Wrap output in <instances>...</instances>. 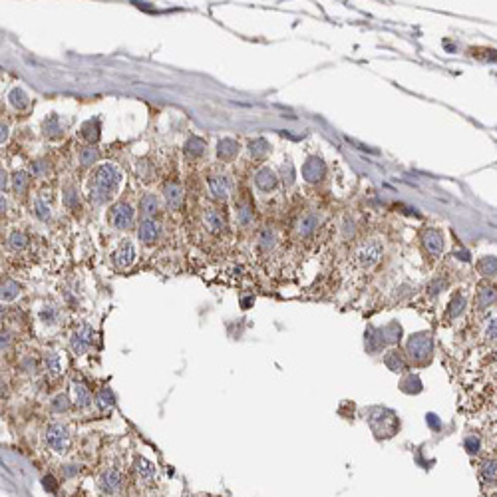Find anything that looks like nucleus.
<instances>
[{
	"label": "nucleus",
	"instance_id": "39",
	"mask_svg": "<svg viewBox=\"0 0 497 497\" xmlns=\"http://www.w3.org/2000/svg\"><path fill=\"white\" fill-rule=\"evenodd\" d=\"M68 396L66 394H60V396H56L54 398V402H52V410H56V412H64V410H68Z\"/></svg>",
	"mask_w": 497,
	"mask_h": 497
},
{
	"label": "nucleus",
	"instance_id": "23",
	"mask_svg": "<svg viewBox=\"0 0 497 497\" xmlns=\"http://www.w3.org/2000/svg\"><path fill=\"white\" fill-rule=\"evenodd\" d=\"M82 136L88 140V142H97V138H100V121H95V119H90V121H86L84 123V127H82Z\"/></svg>",
	"mask_w": 497,
	"mask_h": 497
},
{
	"label": "nucleus",
	"instance_id": "3",
	"mask_svg": "<svg viewBox=\"0 0 497 497\" xmlns=\"http://www.w3.org/2000/svg\"><path fill=\"white\" fill-rule=\"evenodd\" d=\"M408 354L414 362H426L432 356V336L427 332H420L410 336L408 340Z\"/></svg>",
	"mask_w": 497,
	"mask_h": 497
},
{
	"label": "nucleus",
	"instance_id": "45",
	"mask_svg": "<svg viewBox=\"0 0 497 497\" xmlns=\"http://www.w3.org/2000/svg\"><path fill=\"white\" fill-rule=\"evenodd\" d=\"M32 171H34L36 175H44V173L48 171V163L46 161H36L34 167H32Z\"/></svg>",
	"mask_w": 497,
	"mask_h": 497
},
{
	"label": "nucleus",
	"instance_id": "49",
	"mask_svg": "<svg viewBox=\"0 0 497 497\" xmlns=\"http://www.w3.org/2000/svg\"><path fill=\"white\" fill-rule=\"evenodd\" d=\"M6 185H8V173H6V169L0 167V191L4 189Z\"/></svg>",
	"mask_w": 497,
	"mask_h": 497
},
{
	"label": "nucleus",
	"instance_id": "43",
	"mask_svg": "<svg viewBox=\"0 0 497 497\" xmlns=\"http://www.w3.org/2000/svg\"><path fill=\"white\" fill-rule=\"evenodd\" d=\"M42 481H44V487H46L48 491H52V493H54V491L58 489V483L54 481V477H52V475H46Z\"/></svg>",
	"mask_w": 497,
	"mask_h": 497
},
{
	"label": "nucleus",
	"instance_id": "16",
	"mask_svg": "<svg viewBox=\"0 0 497 497\" xmlns=\"http://www.w3.org/2000/svg\"><path fill=\"white\" fill-rule=\"evenodd\" d=\"M424 243H426V249L434 255H440L444 251V237L440 231L436 229H427L424 233Z\"/></svg>",
	"mask_w": 497,
	"mask_h": 497
},
{
	"label": "nucleus",
	"instance_id": "12",
	"mask_svg": "<svg viewBox=\"0 0 497 497\" xmlns=\"http://www.w3.org/2000/svg\"><path fill=\"white\" fill-rule=\"evenodd\" d=\"M163 195H165L167 207H169L171 211H175V209L181 207V203H183V191H181V185H179V183H175V181L167 183L165 187H163Z\"/></svg>",
	"mask_w": 497,
	"mask_h": 497
},
{
	"label": "nucleus",
	"instance_id": "17",
	"mask_svg": "<svg viewBox=\"0 0 497 497\" xmlns=\"http://www.w3.org/2000/svg\"><path fill=\"white\" fill-rule=\"evenodd\" d=\"M237 153H239V143L235 142V140L225 138V140H221V142L217 143V155H219V159L229 161V159H233Z\"/></svg>",
	"mask_w": 497,
	"mask_h": 497
},
{
	"label": "nucleus",
	"instance_id": "42",
	"mask_svg": "<svg viewBox=\"0 0 497 497\" xmlns=\"http://www.w3.org/2000/svg\"><path fill=\"white\" fill-rule=\"evenodd\" d=\"M10 136V129H8V123L0 119V143H4Z\"/></svg>",
	"mask_w": 497,
	"mask_h": 497
},
{
	"label": "nucleus",
	"instance_id": "27",
	"mask_svg": "<svg viewBox=\"0 0 497 497\" xmlns=\"http://www.w3.org/2000/svg\"><path fill=\"white\" fill-rule=\"evenodd\" d=\"M463 308H466V299H463L461 294H455V296L450 301V307H448V316H450V318L459 316V314L463 312Z\"/></svg>",
	"mask_w": 497,
	"mask_h": 497
},
{
	"label": "nucleus",
	"instance_id": "18",
	"mask_svg": "<svg viewBox=\"0 0 497 497\" xmlns=\"http://www.w3.org/2000/svg\"><path fill=\"white\" fill-rule=\"evenodd\" d=\"M20 294V284L12 279H6L4 283H0V301L2 303H12L16 301Z\"/></svg>",
	"mask_w": 497,
	"mask_h": 497
},
{
	"label": "nucleus",
	"instance_id": "38",
	"mask_svg": "<svg viewBox=\"0 0 497 497\" xmlns=\"http://www.w3.org/2000/svg\"><path fill=\"white\" fill-rule=\"evenodd\" d=\"M249 149H251V153L255 157H262V155L269 153V143L264 142V140H257V142H251Z\"/></svg>",
	"mask_w": 497,
	"mask_h": 497
},
{
	"label": "nucleus",
	"instance_id": "40",
	"mask_svg": "<svg viewBox=\"0 0 497 497\" xmlns=\"http://www.w3.org/2000/svg\"><path fill=\"white\" fill-rule=\"evenodd\" d=\"M251 219H253L251 207H249V205H243V207L239 209V221H241L243 225H247V223H251Z\"/></svg>",
	"mask_w": 497,
	"mask_h": 497
},
{
	"label": "nucleus",
	"instance_id": "50",
	"mask_svg": "<svg viewBox=\"0 0 497 497\" xmlns=\"http://www.w3.org/2000/svg\"><path fill=\"white\" fill-rule=\"evenodd\" d=\"M8 211V201H6V197L0 193V215H6Z\"/></svg>",
	"mask_w": 497,
	"mask_h": 497
},
{
	"label": "nucleus",
	"instance_id": "1",
	"mask_svg": "<svg viewBox=\"0 0 497 497\" xmlns=\"http://www.w3.org/2000/svg\"><path fill=\"white\" fill-rule=\"evenodd\" d=\"M121 183V171L118 165L114 163H102L92 171L90 175V183H88V191H90V199L102 205L108 203L116 197Z\"/></svg>",
	"mask_w": 497,
	"mask_h": 497
},
{
	"label": "nucleus",
	"instance_id": "34",
	"mask_svg": "<svg viewBox=\"0 0 497 497\" xmlns=\"http://www.w3.org/2000/svg\"><path fill=\"white\" fill-rule=\"evenodd\" d=\"M259 243L262 249H273L275 247V243H277V237H275V231H271V229H262L259 235Z\"/></svg>",
	"mask_w": 497,
	"mask_h": 497
},
{
	"label": "nucleus",
	"instance_id": "31",
	"mask_svg": "<svg viewBox=\"0 0 497 497\" xmlns=\"http://www.w3.org/2000/svg\"><path fill=\"white\" fill-rule=\"evenodd\" d=\"M60 129H62V127H60L58 116H56V114H50V116L44 119V134L52 138V136H58V134H60Z\"/></svg>",
	"mask_w": 497,
	"mask_h": 497
},
{
	"label": "nucleus",
	"instance_id": "21",
	"mask_svg": "<svg viewBox=\"0 0 497 497\" xmlns=\"http://www.w3.org/2000/svg\"><path fill=\"white\" fill-rule=\"evenodd\" d=\"M384 364L392 370V372H402L406 370V360L400 350H390L388 354L384 356Z\"/></svg>",
	"mask_w": 497,
	"mask_h": 497
},
{
	"label": "nucleus",
	"instance_id": "10",
	"mask_svg": "<svg viewBox=\"0 0 497 497\" xmlns=\"http://www.w3.org/2000/svg\"><path fill=\"white\" fill-rule=\"evenodd\" d=\"M159 233H161L159 223H155L153 219H143L142 225H140V231H138V237H140V241L145 243V245H151V243L157 241Z\"/></svg>",
	"mask_w": 497,
	"mask_h": 497
},
{
	"label": "nucleus",
	"instance_id": "5",
	"mask_svg": "<svg viewBox=\"0 0 497 497\" xmlns=\"http://www.w3.org/2000/svg\"><path fill=\"white\" fill-rule=\"evenodd\" d=\"M382 253H384V247L380 243L378 239H372L368 241L366 245L360 247L358 255H356V260L362 269H372L374 264H378V260L382 259Z\"/></svg>",
	"mask_w": 497,
	"mask_h": 497
},
{
	"label": "nucleus",
	"instance_id": "19",
	"mask_svg": "<svg viewBox=\"0 0 497 497\" xmlns=\"http://www.w3.org/2000/svg\"><path fill=\"white\" fill-rule=\"evenodd\" d=\"M8 104L14 108V110H26L28 106H30V97L28 94L24 92L22 88H12L10 90V94H8Z\"/></svg>",
	"mask_w": 497,
	"mask_h": 497
},
{
	"label": "nucleus",
	"instance_id": "52",
	"mask_svg": "<svg viewBox=\"0 0 497 497\" xmlns=\"http://www.w3.org/2000/svg\"><path fill=\"white\" fill-rule=\"evenodd\" d=\"M4 394H6V386L0 382V396H4Z\"/></svg>",
	"mask_w": 497,
	"mask_h": 497
},
{
	"label": "nucleus",
	"instance_id": "53",
	"mask_svg": "<svg viewBox=\"0 0 497 497\" xmlns=\"http://www.w3.org/2000/svg\"><path fill=\"white\" fill-rule=\"evenodd\" d=\"M2 314H4V308L0 307V316H2Z\"/></svg>",
	"mask_w": 497,
	"mask_h": 497
},
{
	"label": "nucleus",
	"instance_id": "35",
	"mask_svg": "<svg viewBox=\"0 0 497 497\" xmlns=\"http://www.w3.org/2000/svg\"><path fill=\"white\" fill-rule=\"evenodd\" d=\"M40 320L46 322V324H54L58 320V308L52 307V305H46L40 310Z\"/></svg>",
	"mask_w": 497,
	"mask_h": 497
},
{
	"label": "nucleus",
	"instance_id": "9",
	"mask_svg": "<svg viewBox=\"0 0 497 497\" xmlns=\"http://www.w3.org/2000/svg\"><path fill=\"white\" fill-rule=\"evenodd\" d=\"M324 171H326V167H324L320 157H308L303 165V177L308 183H316L324 177Z\"/></svg>",
	"mask_w": 497,
	"mask_h": 497
},
{
	"label": "nucleus",
	"instance_id": "37",
	"mask_svg": "<svg viewBox=\"0 0 497 497\" xmlns=\"http://www.w3.org/2000/svg\"><path fill=\"white\" fill-rule=\"evenodd\" d=\"M34 213H36V217H38L40 221H48V219L52 217L50 207H48L42 199H36V203H34Z\"/></svg>",
	"mask_w": 497,
	"mask_h": 497
},
{
	"label": "nucleus",
	"instance_id": "13",
	"mask_svg": "<svg viewBox=\"0 0 497 497\" xmlns=\"http://www.w3.org/2000/svg\"><path fill=\"white\" fill-rule=\"evenodd\" d=\"M209 191L215 199H227L231 193V181L223 175H215L209 179Z\"/></svg>",
	"mask_w": 497,
	"mask_h": 497
},
{
	"label": "nucleus",
	"instance_id": "22",
	"mask_svg": "<svg viewBox=\"0 0 497 497\" xmlns=\"http://www.w3.org/2000/svg\"><path fill=\"white\" fill-rule=\"evenodd\" d=\"M72 390H74V400H76V406H80V408H88L90 404H92V394L88 392V388L84 386V384H74L72 386Z\"/></svg>",
	"mask_w": 497,
	"mask_h": 497
},
{
	"label": "nucleus",
	"instance_id": "28",
	"mask_svg": "<svg viewBox=\"0 0 497 497\" xmlns=\"http://www.w3.org/2000/svg\"><path fill=\"white\" fill-rule=\"evenodd\" d=\"M493 303H495V290H493V288H483V290H479V294H477V307L487 308V307H491Z\"/></svg>",
	"mask_w": 497,
	"mask_h": 497
},
{
	"label": "nucleus",
	"instance_id": "11",
	"mask_svg": "<svg viewBox=\"0 0 497 497\" xmlns=\"http://www.w3.org/2000/svg\"><path fill=\"white\" fill-rule=\"evenodd\" d=\"M136 472H138L140 481L145 483V485H151L155 481V466L149 459L142 457V455L136 457Z\"/></svg>",
	"mask_w": 497,
	"mask_h": 497
},
{
	"label": "nucleus",
	"instance_id": "51",
	"mask_svg": "<svg viewBox=\"0 0 497 497\" xmlns=\"http://www.w3.org/2000/svg\"><path fill=\"white\" fill-rule=\"evenodd\" d=\"M427 424L438 429V427H440V420H438V416H436V414H429V416H427Z\"/></svg>",
	"mask_w": 497,
	"mask_h": 497
},
{
	"label": "nucleus",
	"instance_id": "29",
	"mask_svg": "<svg viewBox=\"0 0 497 497\" xmlns=\"http://www.w3.org/2000/svg\"><path fill=\"white\" fill-rule=\"evenodd\" d=\"M185 151H187V155H191V157H199L205 151V143H203V140H199V138H191L189 142L185 143Z\"/></svg>",
	"mask_w": 497,
	"mask_h": 497
},
{
	"label": "nucleus",
	"instance_id": "32",
	"mask_svg": "<svg viewBox=\"0 0 497 497\" xmlns=\"http://www.w3.org/2000/svg\"><path fill=\"white\" fill-rule=\"evenodd\" d=\"M481 477L487 485H491L495 481V459H487L483 466H481Z\"/></svg>",
	"mask_w": 497,
	"mask_h": 497
},
{
	"label": "nucleus",
	"instance_id": "14",
	"mask_svg": "<svg viewBox=\"0 0 497 497\" xmlns=\"http://www.w3.org/2000/svg\"><path fill=\"white\" fill-rule=\"evenodd\" d=\"M255 183H257V187L262 191H271L277 187V183H279V177H277V173L273 171V169H269V167H262L257 171V175H255Z\"/></svg>",
	"mask_w": 497,
	"mask_h": 497
},
{
	"label": "nucleus",
	"instance_id": "20",
	"mask_svg": "<svg viewBox=\"0 0 497 497\" xmlns=\"http://www.w3.org/2000/svg\"><path fill=\"white\" fill-rule=\"evenodd\" d=\"M140 209L145 215V219H151L153 215L159 211V199L153 195V193H147L143 195V199L140 201Z\"/></svg>",
	"mask_w": 497,
	"mask_h": 497
},
{
	"label": "nucleus",
	"instance_id": "7",
	"mask_svg": "<svg viewBox=\"0 0 497 497\" xmlns=\"http://www.w3.org/2000/svg\"><path fill=\"white\" fill-rule=\"evenodd\" d=\"M134 221H136V211L131 209V205L127 203H118L114 209H112V225L116 229H129L134 227Z\"/></svg>",
	"mask_w": 497,
	"mask_h": 497
},
{
	"label": "nucleus",
	"instance_id": "4",
	"mask_svg": "<svg viewBox=\"0 0 497 497\" xmlns=\"http://www.w3.org/2000/svg\"><path fill=\"white\" fill-rule=\"evenodd\" d=\"M121 485H123V477H121V474H119L116 468H110V470L102 472L100 477H97V491L106 497H112L116 495V493H119Z\"/></svg>",
	"mask_w": 497,
	"mask_h": 497
},
{
	"label": "nucleus",
	"instance_id": "2",
	"mask_svg": "<svg viewBox=\"0 0 497 497\" xmlns=\"http://www.w3.org/2000/svg\"><path fill=\"white\" fill-rule=\"evenodd\" d=\"M44 444L56 453H66L72 446L70 434L62 424H52L44 432Z\"/></svg>",
	"mask_w": 497,
	"mask_h": 497
},
{
	"label": "nucleus",
	"instance_id": "26",
	"mask_svg": "<svg viewBox=\"0 0 497 497\" xmlns=\"http://www.w3.org/2000/svg\"><path fill=\"white\" fill-rule=\"evenodd\" d=\"M100 159V151H97V147H84L82 151H80V163L82 165H92Z\"/></svg>",
	"mask_w": 497,
	"mask_h": 497
},
{
	"label": "nucleus",
	"instance_id": "15",
	"mask_svg": "<svg viewBox=\"0 0 497 497\" xmlns=\"http://www.w3.org/2000/svg\"><path fill=\"white\" fill-rule=\"evenodd\" d=\"M203 221H205V227H207L211 233H223L225 227H227L223 215L219 213L217 209H207L205 215H203Z\"/></svg>",
	"mask_w": 497,
	"mask_h": 497
},
{
	"label": "nucleus",
	"instance_id": "6",
	"mask_svg": "<svg viewBox=\"0 0 497 497\" xmlns=\"http://www.w3.org/2000/svg\"><path fill=\"white\" fill-rule=\"evenodd\" d=\"M94 344V330L90 324H82L78 330L72 334L70 346L76 354H86Z\"/></svg>",
	"mask_w": 497,
	"mask_h": 497
},
{
	"label": "nucleus",
	"instance_id": "25",
	"mask_svg": "<svg viewBox=\"0 0 497 497\" xmlns=\"http://www.w3.org/2000/svg\"><path fill=\"white\" fill-rule=\"evenodd\" d=\"M46 368H48V372H50L52 376H58V374L62 372V358H60V354H58V352H48Z\"/></svg>",
	"mask_w": 497,
	"mask_h": 497
},
{
	"label": "nucleus",
	"instance_id": "44",
	"mask_svg": "<svg viewBox=\"0 0 497 497\" xmlns=\"http://www.w3.org/2000/svg\"><path fill=\"white\" fill-rule=\"evenodd\" d=\"M76 201H78V195H76V191H74V189H68V191H66L64 203H66V205H70V207H74V205H76Z\"/></svg>",
	"mask_w": 497,
	"mask_h": 497
},
{
	"label": "nucleus",
	"instance_id": "48",
	"mask_svg": "<svg viewBox=\"0 0 497 497\" xmlns=\"http://www.w3.org/2000/svg\"><path fill=\"white\" fill-rule=\"evenodd\" d=\"M10 334L8 332H0V348H6L8 344H10Z\"/></svg>",
	"mask_w": 497,
	"mask_h": 497
},
{
	"label": "nucleus",
	"instance_id": "46",
	"mask_svg": "<svg viewBox=\"0 0 497 497\" xmlns=\"http://www.w3.org/2000/svg\"><path fill=\"white\" fill-rule=\"evenodd\" d=\"M485 336H487V340H495V318H493V320H489Z\"/></svg>",
	"mask_w": 497,
	"mask_h": 497
},
{
	"label": "nucleus",
	"instance_id": "30",
	"mask_svg": "<svg viewBox=\"0 0 497 497\" xmlns=\"http://www.w3.org/2000/svg\"><path fill=\"white\" fill-rule=\"evenodd\" d=\"M316 225H318V219H316V215H307L303 221H301V225H299V231H301V235L303 237H307L310 235L314 229H316Z\"/></svg>",
	"mask_w": 497,
	"mask_h": 497
},
{
	"label": "nucleus",
	"instance_id": "24",
	"mask_svg": "<svg viewBox=\"0 0 497 497\" xmlns=\"http://www.w3.org/2000/svg\"><path fill=\"white\" fill-rule=\"evenodd\" d=\"M28 181H30L28 171H22V169H20V171H14V173H12V187H14L16 193H24Z\"/></svg>",
	"mask_w": 497,
	"mask_h": 497
},
{
	"label": "nucleus",
	"instance_id": "41",
	"mask_svg": "<svg viewBox=\"0 0 497 497\" xmlns=\"http://www.w3.org/2000/svg\"><path fill=\"white\" fill-rule=\"evenodd\" d=\"M466 450L470 451V453H477V451H479V440H477L475 436L466 438Z\"/></svg>",
	"mask_w": 497,
	"mask_h": 497
},
{
	"label": "nucleus",
	"instance_id": "36",
	"mask_svg": "<svg viewBox=\"0 0 497 497\" xmlns=\"http://www.w3.org/2000/svg\"><path fill=\"white\" fill-rule=\"evenodd\" d=\"M479 271L483 273V277H493L495 275V257H485L479 262Z\"/></svg>",
	"mask_w": 497,
	"mask_h": 497
},
{
	"label": "nucleus",
	"instance_id": "33",
	"mask_svg": "<svg viewBox=\"0 0 497 497\" xmlns=\"http://www.w3.org/2000/svg\"><path fill=\"white\" fill-rule=\"evenodd\" d=\"M8 245H10V249H16V251L26 249L28 237L24 235L22 231H14V233H10V237H8Z\"/></svg>",
	"mask_w": 497,
	"mask_h": 497
},
{
	"label": "nucleus",
	"instance_id": "47",
	"mask_svg": "<svg viewBox=\"0 0 497 497\" xmlns=\"http://www.w3.org/2000/svg\"><path fill=\"white\" fill-rule=\"evenodd\" d=\"M100 398H102V406H110L112 400H114V396H112V392L110 390H104L102 394H100Z\"/></svg>",
	"mask_w": 497,
	"mask_h": 497
},
{
	"label": "nucleus",
	"instance_id": "8",
	"mask_svg": "<svg viewBox=\"0 0 497 497\" xmlns=\"http://www.w3.org/2000/svg\"><path fill=\"white\" fill-rule=\"evenodd\" d=\"M134 260H136V247H134V243L129 239H121L118 249H116V253H114V262L118 264L119 269H127V267L134 264Z\"/></svg>",
	"mask_w": 497,
	"mask_h": 497
}]
</instances>
